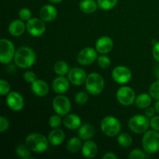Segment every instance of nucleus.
<instances>
[{
    "label": "nucleus",
    "mask_w": 159,
    "mask_h": 159,
    "mask_svg": "<svg viewBox=\"0 0 159 159\" xmlns=\"http://www.w3.org/2000/svg\"><path fill=\"white\" fill-rule=\"evenodd\" d=\"M87 74L84 69L81 68H71L68 74V79L72 85L79 86L83 85L87 79Z\"/></svg>",
    "instance_id": "4468645a"
},
{
    "label": "nucleus",
    "mask_w": 159,
    "mask_h": 159,
    "mask_svg": "<svg viewBox=\"0 0 159 159\" xmlns=\"http://www.w3.org/2000/svg\"><path fill=\"white\" fill-rule=\"evenodd\" d=\"M85 89L89 94L96 96L103 91L105 82L102 75L98 73H91L87 76L85 82Z\"/></svg>",
    "instance_id": "7ed1b4c3"
},
{
    "label": "nucleus",
    "mask_w": 159,
    "mask_h": 159,
    "mask_svg": "<svg viewBox=\"0 0 159 159\" xmlns=\"http://www.w3.org/2000/svg\"><path fill=\"white\" fill-rule=\"evenodd\" d=\"M26 26L28 33L33 37H40L44 34L46 30L44 21L40 18H31L30 20H28Z\"/></svg>",
    "instance_id": "9b49d317"
},
{
    "label": "nucleus",
    "mask_w": 159,
    "mask_h": 159,
    "mask_svg": "<svg viewBox=\"0 0 159 159\" xmlns=\"http://www.w3.org/2000/svg\"><path fill=\"white\" fill-rule=\"evenodd\" d=\"M61 116L57 114L56 113L55 115H52V116L50 117L49 119V125L51 128H58L61 124L63 123V120H62Z\"/></svg>",
    "instance_id": "7c9ffc66"
},
{
    "label": "nucleus",
    "mask_w": 159,
    "mask_h": 159,
    "mask_svg": "<svg viewBox=\"0 0 159 159\" xmlns=\"http://www.w3.org/2000/svg\"><path fill=\"white\" fill-rule=\"evenodd\" d=\"M49 1L52 3H60L61 2H62L63 0H49Z\"/></svg>",
    "instance_id": "49530a36"
},
{
    "label": "nucleus",
    "mask_w": 159,
    "mask_h": 159,
    "mask_svg": "<svg viewBox=\"0 0 159 159\" xmlns=\"http://www.w3.org/2000/svg\"><path fill=\"white\" fill-rule=\"evenodd\" d=\"M118 0H97L99 7L102 10L108 11L116 6Z\"/></svg>",
    "instance_id": "c756f323"
},
{
    "label": "nucleus",
    "mask_w": 159,
    "mask_h": 159,
    "mask_svg": "<svg viewBox=\"0 0 159 159\" xmlns=\"http://www.w3.org/2000/svg\"><path fill=\"white\" fill-rule=\"evenodd\" d=\"M155 109L156 110V112L158 113H159V99L155 102Z\"/></svg>",
    "instance_id": "c03bdc74"
},
{
    "label": "nucleus",
    "mask_w": 159,
    "mask_h": 159,
    "mask_svg": "<svg viewBox=\"0 0 159 159\" xmlns=\"http://www.w3.org/2000/svg\"><path fill=\"white\" fill-rule=\"evenodd\" d=\"M152 54H153L154 58L159 62V42L155 43L154 46L153 50H152Z\"/></svg>",
    "instance_id": "a19ab883"
},
{
    "label": "nucleus",
    "mask_w": 159,
    "mask_h": 159,
    "mask_svg": "<svg viewBox=\"0 0 159 159\" xmlns=\"http://www.w3.org/2000/svg\"><path fill=\"white\" fill-rule=\"evenodd\" d=\"M155 76L157 77V79H158V80H159V65H158V67L156 68V69H155Z\"/></svg>",
    "instance_id": "a18cd8bd"
},
{
    "label": "nucleus",
    "mask_w": 159,
    "mask_h": 159,
    "mask_svg": "<svg viewBox=\"0 0 159 159\" xmlns=\"http://www.w3.org/2000/svg\"><path fill=\"white\" fill-rule=\"evenodd\" d=\"M100 127L104 134L110 138H113L119 134L120 132L121 124L117 118L107 116L101 121Z\"/></svg>",
    "instance_id": "20e7f679"
},
{
    "label": "nucleus",
    "mask_w": 159,
    "mask_h": 159,
    "mask_svg": "<svg viewBox=\"0 0 159 159\" xmlns=\"http://www.w3.org/2000/svg\"><path fill=\"white\" fill-rule=\"evenodd\" d=\"M95 134V129L90 124H85L80 126L78 130V135L83 141L90 140Z\"/></svg>",
    "instance_id": "5701e85b"
},
{
    "label": "nucleus",
    "mask_w": 159,
    "mask_h": 159,
    "mask_svg": "<svg viewBox=\"0 0 159 159\" xmlns=\"http://www.w3.org/2000/svg\"><path fill=\"white\" fill-rule=\"evenodd\" d=\"M31 16H32V13L28 8H23L19 12V17L23 21H28L30 20Z\"/></svg>",
    "instance_id": "c9c22d12"
},
{
    "label": "nucleus",
    "mask_w": 159,
    "mask_h": 159,
    "mask_svg": "<svg viewBox=\"0 0 159 159\" xmlns=\"http://www.w3.org/2000/svg\"><path fill=\"white\" fill-rule=\"evenodd\" d=\"M113 48V41L110 37H102L96 43V50L102 54L110 53Z\"/></svg>",
    "instance_id": "2eb2a0df"
},
{
    "label": "nucleus",
    "mask_w": 159,
    "mask_h": 159,
    "mask_svg": "<svg viewBox=\"0 0 159 159\" xmlns=\"http://www.w3.org/2000/svg\"><path fill=\"white\" fill-rule=\"evenodd\" d=\"M75 102L79 105H84L89 100V96L85 92H79L75 97Z\"/></svg>",
    "instance_id": "f704fd0d"
},
{
    "label": "nucleus",
    "mask_w": 159,
    "mask_h": 159,
    "mask_svg": "<svg viewBox=\"0 0 159 159\" xmlns=\"http://www.w3.org/2000/svg\"><path fill=\"white\" fill-rule=\"evenodd\" d=\"M81 138H71V139L68 141V142L67 143V150L70 152V153H76V152H79L81 148H82V141H81Z\"/></svg>",
    "instance_id": "a878e982"
},
{
    "label": "nucleus",
    "mask_w": 159,
    "mask_h": 159,
    "mask_svg": "<svg viewBox=\"0 0 159 159\" xmlns=\"http://www.w3.org/2000/svg\"><path fill=\"white\" fill-rule=\"evenodd\" d=\"M116 99L123 106H130L135 102V93L130 87L122 86L116 92Z\"/></svg>",
    "instance_id": "1a4fd4ad"
},
{
    "label": "nucleus",
    "mask_w": 159,
    "mask_h": 159,
    "mask_svg": "<svg viewBox=\"0 0 159 159\" xmlns=\"http://www.w3.org/2000/svg\"><path fill=\"white\" fill-rule=\"evenodd\" d=\"M14 61L19 68H29L35 63L36 54L29 47H21L16 51Z\"/></svg>",
    "instance_id": "f257e3e1"
},
{
    "label": "nucleus",
    "mask_w": 159,
    "mask_h": 159,
    "mask_svg": "<svg viewBox=\"0 0 159 159\" xmlns=\"http://www.w3.org/2000/svg\"><path fill=\"white\" fill-rule=\"evenodd\" d=\"M128 158L130 159H144L147 158L145 151H142L141 149H134L129 154Z\"/></svg>",
    "instance_id": "72a5a7b5"
},
{
    "label": "nucleus",
    "mask_w": 159,
    "mask_h": 159,
    "mask_svg": "<svg viewBox=\"0 0 159 159\" xmlns=\"http://www.w3.org/2000/svg\"><path fill=\"white\" fill-rule=\"evenodd\" d=\"M98 51L94 48L89 47L81 50L77 55V61L79 65H89L93 64L98 58Z\"/></svg>",
    "instance_id": "9d476101"
},
{
    "label": "nucleus",
    "mask_w": 159,
    "mask_h": 159,
    "mask_svg": "<svg viewBox=\"0 0 159 159\" xmlns=\"http://www.w3.org/2000/svg\"><path fill=\"white\" fill-rule=\"evenodd\" d=\"M31 90L34 95L39 97H43L46 96L49 92V86L44 81L37 79L33 83H31Z\"/></svg>",
    "instance_id": "a211bd4d"
},
{
    "label": "nucleus",
    "mask_w": 159,
    "mask_h": 159,
    "mask_svg": "<svg viewBox=\"0 0 159 159\" xmlns=\"http://www.w3.org/2000/svg\"><path fill=\"white\" fill-rule=\"evenodd\" d=\"M26 26L22 20H15L9 26V32L13 37H20L25 32Z\"/></svg>",
    "instance_id": "4be33fe9"
},
{
    "label": "nucleus",
    "mask_w": 159,
    "mask_h": 159,
    "mask_svg": "<svg viewBox=\"0 0 159 159\" xmlns=\"http://www.w3.org/2000/svg\"><path fill=\"white\" fill-rule=\"evenodd\" d=\"M63 124L68 130H76L80 127L82 124V120L77 114L75 113L67 114L63 119Z\"/></svg>",
    "instance_id": "6ab92c4d"
},
{
    "label": "nucleus",
    "mask_w": 159,
    "mask_h": 159,
    "mask_svg": "<svg viewBox=\"0 0 159 159\" xmlns=\"http://www.w3.org/2000/svg\"><path fill=\"white\" fill-rule=\"evenodd\" d=\"M98 3L95 0H81L79 2V9L85 13L91 14L97 10Z\"/></svg>",
    "instance_id": "b1692460"
},
{
    "label": "nucleus",
    "mask_w": 159,
    "mask_h": 159,
    "mask_svg": "<svg viewBox=\"0 0 159 159\" xmlns=\"http://www.w3.org/2000/svg\"><path fill=\"white\" fill-rule=\"evenodd\" d=\"M132 137L127 133H122L118 136L117 142L121 147L128 148L132 144Z\"/></svg>",
    "instance_id": "c85d7f7f"
},
{
    "label": "nucleus",
    "mask_w": 159,
    "mask_h": 159,
    "mask_svg": "<svg viewBox=\"0 0 159 159\" xmlns=\"http://www.w3.org/2000/svg\"><path fill=\"white\" fill-rule=\"evenodd\" d=\"M97 63L98 65L99 66V68L105 69V68H108L110 66L111 61H110V57L102 54V55L98 57Z\"/></svg>",
    "instance_id": "473e14b6"
},
{
    "label": "nucleus",
    "mask_w": 159,
    "mask_h": 159,
    "mask_svg": "<svg viewBox=\"0 0 159 159\" xmlns=\"http://www.w3.org/2000/svg\"><path fill=\"white\" fill-rule=\"evenodd\" d=\"M54 71L57 75L64 76L69 72V66L66 62L63 61H58L54 64Z\"/></svg>",
    "instance_id": "bb28decb"
},
{
    "label": "nucleus",
    "mask_w": 159,
    "mask_h": 159,
    "mask_svg": "<svg viewBox=\"0 0 159 159\" xmlns=\"http://www.w3.org/2000/svg\"><path fill=\"white\" fill-rule=\"evenodd\" d=\"M52 107L57 114L65 116L68 114L71 110V104L68 97L63 95H59L53 99Z\"/></svg>",
    "instance_id": "6e6552de"
},
{
    "label": "nucleus",
    "mask_w": 159,
    "mask_h": 159,
    "mask_svg": "<svg viewBox=\"0 0 159 159\" xmlns=\"http://www.w3.org/2000/svg\"><path fill=\"white\" fill-rule=\"evenodd\" d=\"M98 147L93 141H85L82 148V153L86 158H93L97 155Z\"/></svg>",
    "instance_id": "412c9836"
},
{
    "label": "nucleus",
    "mask_w": 159,
    "mask_h": 159,
    "mask_svg": "<svg viewBox=\"0 0 159 159\" xmlns=\"http://www.w3.org/2000/svg\"><path fill=\"white\" fill-rule=\"evenodd\" d=\"M9 127V120L6 119L5 116H0V132H4L8 130Z\"/></svg>",
    "instance_id": "58836bf2"
},
{
    "label": "nucleus",
    "mask_w": 159,
    "mask_h": 159,
    "mask_svg": "<svg viewBox=\"0 0 159 159\" xmlns=\"http://www.w3.org/2000/svg\"><path fill=\"white\" fill-rule=\"evenodd\" d=\"M32 151L30 149V148L26 145V144H20L16 148V153L17 156L21 158H29L31 155Z\"/></svg>",
    "instance_id": "cd10ccee"
},
{
    "label": "nucleus",
    "mask_w": 159,
    "mask_h": 159,
    "mask_svg": "<svg viewBox=\"0 0 159 159\" xmlns=\"http://www.w3.org/2000/svg\"><path fill=\"white\" fill-rule=\"evenodd\" d=\"M25 143L32 152L42 153L48 148L49 141L48 138L39 133H33L26 138Z\"/></svg>",
    "instance_id": "f03ea898"
},
{
    "label": "nucleus",
    "mask_w": 159,
    "mask_h": 159,
    "mask_svg": "<svg viewBox=\"0 0 159 159\" xmlns=\"http://www.w3.org/2000/svg\"><path fill=\"white\" fill-rule=\"evenodd\" d=\"M112 77L116 83L126 84L131 79L132 73L127 67L120 65L113 68Z\"/></svg>",
    "instance_id": "f8f14e48"
},
{
    "label": "nucleus",
    "mask_w": 159,
    "mask_h": 159,
    "mask_svg": "<svg viewBox=\"0 0 159 159\" xmlns=\"http://www.w3.org/2000/svg\"><path fill=\"white\" fill-rule=\"evenodd\" d=\"M71 82L68 79H66L64 76H60L54 79L52 82V89L57 94H63L66 93L69 89V85Z\"/></svg>",
    "instance_id": "dca6fc26"
},
{
    "label": "nucleus",
    "mask_w": 159,
    "mask_h": 159,
    "mask_svg": "<svg viewBox=\"0 0 159 159\" xmlns=\"http://www.w3.org/2000/svg\"><path fill=\"white\" fill-rule=\"evenodd\" d=\"M10 93V85L9 82L4 79L0 80V94L1 96H6Z\"/></svg>",
    "instance_id": "e433bc0d"
},
{
    "label": "nucleus",
    "mask_w": 159,
    "mask_h": 159,
    "mask_svg": "<svg viewBox=\"0 0 159 159\" xmlns=\"http://www.w3.org/2000/svg\"><path fill=\"white\" fill-rule=\"evenodd\" d=\"M65 132L59 128H54L48 136V141L52 146H58L65 141Z\"/></svg>",
    "instance_id": "aec40b11"
},
{
    "label": "nucleus",
    "mask_w": 159,
    "mask_h": 159,
    "mask_svg": "<svg viewBox=\"0 0 159 159\" xmlns=\"http://www.w3.org/2000/svg\"><path fill=\"white\" fill-rule=\"evenodd\" d=\"M142 146L148 154L156 153L159 151V133L155 130H148L142 138Z\"/></svg>",
    "instance_id": "39448f33"
},
{
    "label": "nucleus",
    "mask_w": 159,
    "mask_h": 159,
    "mask_svg": "<svg viewBox=\"0 0 159 159\" xmlns=\"http://www.w3.org/2000/svg\"><path fill=\"white\" fill-rule=\"evenodd\" d=\"M149 94L152 97V99L155 100L159 99V80L153 82L151 85L150 89H149Z\"/></svg>",
    "instance_id": "2f4dec72"
},
{
    "label": "nucleus",
    "mask_w": 159,
    "mask_h": 159,
    "mask_svg": "<svg viewBox=\"0 0 159 159\" xmlns=\"http://www.w3.org/2000/svg\"><path fill=\"white\" fill-rule=\"evenodd\" d=\"M102 158L103 159H116L117 158V156L115 155L113 152H107L105 155L102 156Z\"/></svg>",
    "instance_id": "37998d69"
},
{
    "label": "nucleus",
    "mask_w": 159,
    "mask_h": 159,
    "mask_svg": "<svg viewBox=\"0 0 159 159\" xmlns=\"http://www.w3.org/2000/svg\"><path fill=\"white\" fill-rule=\"evenodd\" d=\"M150 120L147 116L144 115H135L132 116L128 121V127L132 132L135 134L145 133L149 128Z\"/></svg>",
    "instance_id": "423d86ee"
},
{
    "label": "nucleus",
    "mask_w": 159,
    "mask_h": 159,
    "mask_svg": "<svg viewBox=\"0 0 159 159\" xmlns=\"http://www.w3.org/2000/svg\"><path fill=\"white\" fill-rule=\"evenodd\" d=\"M6 103L12 111L19 112L21 111L24 107V99L20 93L12 91L7 95Z\"/></svg>",
    "instance_id": "ddd939ff"
},
{
    "label": "nucleus",
    "mask_w": 159,
    "mask_h": 159,
    "mask_svg": "<svg viewBox=\"0 0 159 159\" xmlns=\"http://www.w3.org/2000/svg\"><path fill=\"white\" fill-rule=\"evenodd\" d=\"M15 46L8 39L0 40V62L2 64H9L14 59L16 54Z\"/></svg>",
    "instance_id": "0eeeda50"
},
{
    "label": "nucleus",
    "mask_w": 159,
    "mask_h": 159,
    "mask_svg": "<svg viewBox=\"0 0 159 159\" xmlns=\"http://www.w3.org/2000/svg\"><path fill=\"white\" fill-rule=\"evenodd\" d=\"M57 16V9L52 5H45L40 10V18L44 22L54 21Z\"/></svg>",
    "instance_id": "f3484780"
},
{
    "label": "nucleus",
    "mask_w": 159,
    "mask_h": 159,
    "mask_svg": "<svg viewBox=\"0 0 159 159\" xmlns=\"http://www.w3.org/2000/svg\"><path fill=\"white\" fill-rule=\"evenodd\" d=\"M155 112H156V110H155V108L148 107V108L145 109V116H147L148 117L152 118V116H155Z\"/></svg>",
    "instance_id": "79ce46f5"
},
{
    "label": "nucleus",
    "mask_w": 159,
    "mask_h": 159,
    "mask_svg": "<svg viewBox=\"0 0 159 159\" xmlns=\"http://www.w3.org/2000/svg\"><path fill=\"white\" fill-rule=\"evenodd\" d=\"M23 79L28 83H33L34 81L37 80V75L32 71H26L23 74Z\"/></svg>",
    "instance_id": "4c0bfd02"
},
{
    "label": "nucleus",
    "mask_w": 159,
    "mask_h": 159,
    "mask_svg": "<svg viewBox=\"0 0 159 159\" xmlns=\"http://www.w3.org/2000/svg\"><path fill=\"white\" fill-rule=\"evenodd\" d=\"M135 105L139 109H146L150 107L152 102V97L150 94L142 93L135 99Z\"/></svg>",
    "instance_id": "393cba45"
},
{
    "label": "nucleus",
    "mask_w": 159,
    "mask_h": 159,
    "mask_svg": "<svg viewBox=\"0 0 159 159\" xmlns=\"http://www.w3.org/2000/svg\"><path fill=\"white\" fill-rule=\"evenodd\" d=\"M150 127L152 130L159 131V116H152L150 120Z\"/></svg>",
    "instance_id": "ea45409f"
}]
</instances>
